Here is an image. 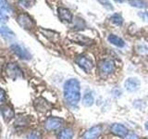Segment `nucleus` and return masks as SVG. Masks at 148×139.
<instances>
[{"mask_svg":"<svg viewBox=\"0 0 148 139\" xmlns=\"http://www.w3.org/2000/svg\"><path fill=\"white\" fill-rule=\"evenodd\" d=\"M64 98L71 106H76L81 100V85L77 79H69L64 83Z\"/></svg>","mask_w":148,"mask_h":139,"instance_id":"nucleus-1","label":"nucleus"},{"mask_svg":"<svg viewBox=\"0 0 148 139\" xmlns=\"http://www.w3.org/2000/svg\"><path fill=\"white\" fill-rule=\"evenodd\" d=\"M10 50L15 54L18 58L23 60H30L32 58V55L24 46L20 44H13L10 45Z\"/></svg>","mask_w":148,"mask_h":139,"instance_id":"nucleus-2","label":"nucleus"},{"mask_svg":"<svg viewBox=\"0 0 148 139\" xmlns=\"http://www.w3.org/2000/svg\"><path fill=\"white\" fill-rule=\"evenodd\" d=\"M17 22L21 28L25 30H32L34 27L35 22L27 13H21L17 17Z\"/></svg>","mask_w":148,"mask_h":139,"instance_id":"nucleus-3","label":"nucleus"},{"mask_svg":"<svg viewBox=\"0 0 148 139\" xmlns=\"http://www.w3.org/2000/svg\"><path fill=\"white\" fill-rule=\"evenodd\" d=\"M6 73L8 77L12 80H16L17 78L23 76L22 71L16 63H8L6 67Z\"/></svg>","mask_w":148,"mask_h":139,"instance_id":"nucleus-4","label":"nucleus"},{"mask_svg":"<svg viewBox=\"0 0 148 139\" xmlns=\"http://www.w3.org/2000/svg\"><path fill=\"white\" fill-rule=\"evenodd\" d=\"M68 38L72 42H75V43L81 44L83 45H90L94 42L89 37L82 35L81 34H78V32H71V34H69Z\"/></svg>","mask_w":148,"mask_h":139,"instance_id":"nucleus-5","label":"nucleus"},{"mask_svg":"<svg viewBox=\"0 0 148 139\" xmlns=\"http://www.w3.org/2000/svg\"><path fill=\"white\" fill-rule=\"evenodd\" d=\"M64 120L61 118H57V117H49L45 120V127L47 131H56L58 128L62 126Z\"/></svg>","mask_w":148,"mask_h":139,"instance_id":"nucleus-6","label":"nucleus"},{"mask_svg":"<svg viewBox=\"0 0 148 139\" xmlns=\"http://www.w3.org/2000/svg\"><path fill=\"white\" fill-rule=\"evenodd\" d=\"M140 85H141L140 80L135 77H130L124 83V86L126 88V90L131 93L136 92L137 90H139Z\"/></svg>","mask_w":148,"mask_h":139,"instance_id":"nucleus-7","label":"nucleus"},{"mask_svg":"<svg viewBox=\"0 0 148 139\" xmlns=\"http://www.w3.org/2000/svg\"><path fill=\"white\" fill-rule=\"evenodd\" d=\"M99 70L100 72L106 74V75H108V74H111L115 70V65L114 62L112 60H109V59H104L102 61L99 62Z\"/></svg>","mask_w":148,"mask_h":139,"instance_id":"nucleus-8","label":"nucleus"},{"mask_svg":"<svg viewBox=\"0 0 148 139\" xmlns=\"http://www.w3.org/2000/svg\"><path fill=\"white\" fill-rule=\"evenodd\" d=\"M0 113L6 122H10V120L15 117V111L10 106L8 105H2L0 106Z\"/></svg>","mask_w":148,"mask_h":139,"instance_id":"nucleus-9","label":"nucleus"},{"mask_svg":"<svg viewBox=\"0 0 148 139\" xmlns=\"http://www.w3.org/2000/svg\"><path fill=\"white\" fill-rule=\"evenodd\" d=\"M76 62L79 65V67H81L87 73L90 71H92V69L94 68V64H92V60L90 58H88L87 57H84V56L79 57L76 60Z\"/></svg>","mask_w":148,"mask_h":139,"instance_id":"nucleus-10","label":"nucleus"},{"mask_svg":"<svg viewBox=\"0 0 148 139\" xmlns=\"http://www.w3.org/2000/svg\"><path fill=\"white\" fill-rule=\"evenodd\" d=\"M58 14L59 19L64 22H71L73 20V15L71 11L69 9L66 8H58Z\"/></svg>","mask_w":148,"mask_h":139,"instance_id":"nucleus-11","label":"nucleus"},{"mask_svg":"<svg viewBox=\"0 0 148 139\" xmlns=\"http://www.w3.org/2000/svg\"><path fill=\"white\" fill-rule=\"evenodd\" d=\"M102 132V128L100 125H96L90 128L88 131L84 133V134L82 136V139H95L97 138Z\"/></svg>","mask_w":148,"mask_h":139,"instance_id":"nucleus-12","label":"nucleus"},{"mask_svg":"<svg viewBox=\"0 0 148 139\" xmlns=\"http://www.w3.org/2000/svg\"><path fill=\"white\" fill-rule=\"evenodd\" d=\"M111 132L119 137H125L129 133L128 129L120 123H115L111 126Z\"/></svg>","mask_w":148,"mask_h":139,"instance_id":"nucleus-13","label":"nucleus"},{"mask_svg":"<svg viewBox=\"0 0 148 139\" xmlns=\"http://www.w3.org/2000/svg\"><path fill=\"white\" fill-rule=\"evenodd\" d=\"M0 34L2 35L3 38L7 39V40H12L15 38V35H16L15 32L7 26L0 27Z\"/></svg>","mask_w":148,"mask_h":139,"instance_id":"nucleus-14","label":"nucleus"},{"mask_svg":"<svg viewBox=\"0 0 148 139\" xmlns=\"http://www.w3.org/2000/svg\"><path fill=\"white\" fill-rule=\"evenodd\" d=\"M108 40L110 44H112L116 46H118V47H123V46L125 45V42L122 38H120V37H119L118 35L116 34H110L108 35Z\"/></svg>","mask_w":148,"mask_h":139,"instance_id":"nucleus-15","label":"nucleus"},{"mask_svg":"<svg viewBox=\"0 0 148 139\" xmlns=\"http://www.w3.org/2000/svg\"><path fill=\"white\" fill-rule=\"evenodd\" d=\"M34 106H35V108L37 110H39V111H46V110H48L50 109V104L48 103L47 101H45V99L43 98H39V99H37L35 101V103H34Z\"/></svg>","mask_w":148,"mask_h":139,"instance_id":"nucleus-16","label":"nucleus"},{"mask_svg":"<svg viewBox=\"0 0 148 139\" xmlns=\"http://www.w3.org/2000/svg\"><path fill=\"white\" fill-rule=\"evenodd\" d=\"M74 136L73 130L71 128H64L58 134V139H72Z\"/></svg>","mask_w":148,"mask_h":139,"instance_id":"nucleus-17","label":"nucleus"},{"mask_svg":"<svg viewBox=\"0 0 148 139\" xmlns=\"http://www.w3.org/2000/svg\"><path fill=\"white\" fill-rule=\"evenodd\" d=\"M40 32L43 34L45 37H47L48 39H50L51 41H58L59 38V34L56 32L54 31H51V30H45V29H40Z\"/></svg>","mask_w":148,"mask_h":139,"instance_id":"nucleus-18","label":"nucleus"},{"mask_svg":"<svg viewBox=\"0 0 148 139\" xmlns=\"http://www.w3.org/2000/svg\"><path fill=\"white\" fill-rule=\"evenodd\" d=\"M129 3L132 7L137 8H146L148 7V3L145 0H129Z\"/></svg>","mask_w":148,"mask_h":139,"instance_id":"nucleus-19","label":"nucleus"},{"mask_svg":"<svg viewBox=\"0 0 148 139\" xmlns=\"http://www.w3.org/2000/svg\"><path fill=\"white\" fill-rule=\"evenodd\" d=\"M110 21L112 23H114L115 25L121 26L123 24V22H124V19L122 18V16L120 15V14L115 13L110 17Z\"/></svg>","mask_w":148,"mask_h":139,"instance_id":"nucleus-20","label":"nucleus"},{"mask_svg":"<svg viewBox=\"0 0 148 139\" xmlns=\"http://www.w3.org/2000/svg\"><path fill=\"white\" fill-rule=\"evenodd\" d=\"M95 99H94V96L91 94V93H87L84 96H83V98H82V105L84 107H91L92 104H94Z\"/></svg>","mask_w":148,"mask_h":139,"instance_id":"nucleus-21","label":"nucleus"},{"mask_svg":"<svg viewBox=\"0 0 148 139\" xmlns=\"http://www.w3.org/2000/svg\"><path fill=\"white\" fill-rule=\"evenodd\" d=\"M136 51L141 55L148 54V45L146 43H139L135 46Z\"/></svg>","mask_w":148,"mask_h":139,"instance_id":"nucleus-22","label":"nucleus"},{"mask_svg":"<svg viewBox=\"0 0 148 139\" xmlns=\"http://www.w3.org/2000/svg\"><path fill=\"white\" fill-rule=\"evenodd\" d=\"M35 0H18V5L24 8H30L34 6Z\"/></svg>","mask_w":148,"mask_h":139,"instance_id":"nucleus-23","label":"nucleus"},{"mask_svg":"<svg viewBox=\"0 0 148 139\" xmlns=\"http://www.w3.org/2000/svg\"><path fill=\"white\" fill-rule=\"evenodd\" d=\"M0 9H1V10L8 11L9 13L12 12L10 7H9V5L7 3L6 0H0Z\"/></svg>","mask_w":148,"mask_h":139,"instance_id":"nucleus-24","label":"nucleus"},{"mask_svg":"<svg viewBox=\"0 0 148 139\" xmlns=\"http://www.w3.org/2000/svg\"><path fill=\"white\" fill-rule=\"evenodd\" d=\"M97 1H98L102 6H104L106 8H108V10H113L114 8L109 0H97Z\"/></svg>","mask_w":148,"mask_h":139,"instance_id":"nucleus-25","label":"nucleus"},{"mask_svg":"<svg viewBox=\"0 0 148 139\" xmlns=\"http://www.w3.org/2000/svg\"><path fill=\"white\" fill-rule=\"evenodd\" d=\"M27 139H41V133L38 131H32L28 136Z\"/></svg>","mask_w":148,"mask_h":139,"instance_id":"nucleus-26","label":"nucleus"},{"mask_svg":"<svg viewBox=\"0 0 148 139\" xmlns=\"http://www.w3.org/2000/svg\"><path fill=\"white\" fill-rule=\"evenodd\" d=\"M6 91H5L3 88L0 87V103H2L5 100H6Z\"/></svg>","mask_w":148,"mask_h":139,"instance_id":"nucleus-27","label":"nucleus"},{"mask_svg":"<svg viewBox=\"0 0 148 139\" xmlns=\"http://www.w3.org/2000/svg\"><path fill=\"white\" fill-rule=\"evenodd\" d=\"M125 139H139V137L135 133H128L127 136H125Z\"/></svg>","mask_w":148,"mask_h":139,"instance_id":"nucleus-28","label":"nucleus"},{"mask_svg":"<svg viewBox=\"0 0 148 139\" xmlns=\"http://www.w3.org/2000/svg\"><path fill=\"white\" fill-rule=\"evenodd\" d=\"M143 18H145V19H147L148 20V11H146V12H143V15H141Z\"/></svg>","mask_w":148,"mask_h":139,"instance_id":"nucleus-29","label":"nucleus"},{"mask_svg":"<svg viewBox=\"0 0 148 139\" xmlns=\"http://www.w3.org/2000/svg\"><path fill=\"white\" fill-rule=\"evenodd\" d=\"M116 2H118V3H123L124 2V0H115Z\"/></svg>","mask_w":148,"mask_h":139,"instance_id":"nucleus-30","label":"nucleus"},{"mask_svg":"<svg viewBox=\"0 0 148 139\" xmlns=\"http://www.w3.org/2000/svg\"><path fill=\"white\" fill-rule=\"evenodd\" d=\"M145 129L147 130V131H148V122H145Z\"/></svg>","mask_w":148,"mask_h":139,"instance_id":"nucleus-31","label":"nucleus"}]
</instances>
